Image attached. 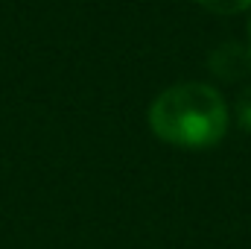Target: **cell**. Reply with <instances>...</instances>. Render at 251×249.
<instances>
[{
	"mask_svg": "<svg viewBox=\"0 0 251 249\" xmlns=\"http://www.w3.org/2000/svg\"><path fill=\"white\" fill-rule=\"evenodd\" d=\"M152 132L176 147H210L228 129V106L222 94L204 82H178L155 97L149 109Z\"/></svg>",
	"mask_w": 251,
	"mask_h": 249,
	"instance_id": "1",
	"label": "cell"
},
{
	"mask_svg": "<svg viewBox=\"0 0 251 249\" xmlns=\"http://www.w3.org/2000/svg\"><path fill=\"white\" fill-rule=\"evenodd\" d=\"M237 118H240V126L251 132V85L240 94V100H237Z\"/></svg>",
	"mask_w": 251,
	"mask_h": 249,
	"instance_id": "3",
	"label": "cell"
},
{
	"mask_svg": "<svg viewBox=\"0 0 251 249\" xmlns=\"http://www.w3.org/2000/svg\"><path fill=\"white\" fill-rule=\"evenodd\" d=\"M249 32H251V21H249Z\"/></svg>",
	"mask_w": 251,
	"mask_h": 249,
	"instance_id": "4",
	"label": "cell"
},
{
	"mask_svg": "<svg viewBox=\"0 0 251 249\" xmlns=\"http://www.w3.org/2000/svg\"><path fill=\"white\" fill-rule=\"evenodd\" d=\"M196 3H201L204 9L219 12V15H234V12H243L251 6V0H196Z\"/></svg>",
	"mask_w": 251,
	"mask_h": 249,
	"instance_id": "2",
	"label": "cell"
}]
</instances>
